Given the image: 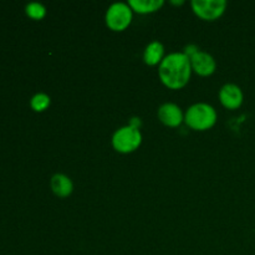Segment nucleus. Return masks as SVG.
I'll use <instances>...</instances> for the list:
<instances>
[{
  "label": "nucleus",
  "instance_id": "nucleus-12",
  "mask_svg": "<svg viewBox=\"0 0 255 255\" xmlns=\"http://www.w3.org/2000/svg\"><path fill=\"white\" fill-rule=\"evenodd\" d=\"M30 106L34 111L42 112L50 106V97L49 95L44 94V92H37L30 100Z\"/></svg>",
  "mask_w": 255,
  "mask_h": 255
},
{
  "label": "nucleus",
  "instance_id": "nucleus-1",
  "mask_svg": "<svg viewBox=\"0 0 255 255\" xmlns=\"http://www.w3.org/2000/svg\"><path fill=\"white\" fill-rule=\"evenodd\" d=\"M191 59L184 52H172L164 56L158 67V76L168 89L179 90L191 79Z\"/></svg>",
  "mask_w": 255,
  "mask_h": 255
},
{
  "label": "nucleus",
  "instance_id": "nucleus-3",
  "mask_svg": "<svg viewBox=\"0 0 255 255\" xmlns=\"http://www.w3.org/2000/svg\"><path fill=\"white\" fill-rule=\"evenodd\" d=\"M142 142V134L139 129L131 126H124L115 131L112 136V146L117 152L129 153L139 147Z\"/></svg>",
  "mask_w": 255,
  "mask_h": 255
},
{
  "label": "nucleus",
  "instance_id": "nucleus-4",
  "mask_svg": "<svg viewBox=\"0 0 255 255\" xmlns=\"http://www.w3.org/2000/svg\"><path fill=\"white\" fill-rule=\"evenodd\" d=\"M106 24L114 31H122L132 21V9L128 2H114L106 11Z\"/></svg>",
  "mask_w": 255,
  "mask_h": 255
},
{
  "label": "nucleus",
  "instance_id": "nucleus-9",
  "mask_svg": "<svg viewBox=\"0 0 255 255\" xmlns=\"http://www.w3.org/2000/svg\"><path fill=\"white\" fill-rule=\"evenodd\" d=\"M50 187H51V191L60 198L69 197L72 193V191H74L72 181L62 173H56L51 177Z\"/></svg>",
  "mask_w": 255,
  "mask_h": 255
},
{
  "label": "nucleus",
  "instance_id": "nucleus-8",
  "mask_svg": "<svg viewBox=\"0 0 255 255\" xmlns=\"http://www.w3.org/2000/svg\"><path fill=\"white\" fill-rule=\"evenodd\" d=\"M158 119L168 127H178L184 121V116L179 106L172 102H166L158 109Z\"/></svg>",
  "mask_w": 255,
  "mask_h": 255
},
{
  "label": "nucleus",
  "instance_id": "nucleus-15",
  "mask_svg": "<svg viewBox=\"0 0 255 255\" xmlns=\"http://www.w3.org/2000/svg\"><path fill=\"white\" fill-rule=\"evenodd\" d=\"M141 125H142L141 120H139V119H137V117H132V119L129 120V124H128V126L133 127V128H137V129H139V127H141Z\"/></svg>",
  "mask_w": 255,
  "mask_h": 255
},
{
  "label": "nucleus",
  "instance_id": "nucleus-10",
  "mask_svg": "<svg viewBox=\"0 0 255 255\" xmlns=\"http://www.w3.org/2000/svg\"><path fill=\"white\" fill-rule=\"evenodd\" d=\"M164 47L159 41H152L146 46L143 52V61L149 66L161 64L164 59Z\"/></svg>",
  "mask_w": 255,
  "mask_h": 255
},
{
  "label": "nucleus",
  "instance_id": "nucleus-5",
  "mask_svg": "<svg viewBox=\"0 0 255 255\" xmlns=\"http://www.w3.org/2000/svg\"><path fill=\"white\" fill-rule=\"evenodd\" d=\"M191 5L197 16L203 20L213 21L224 14L227 1L226 0H193Z\"/></svg>",
  "mask_w": 255,
  "mask_h": 255
},
{
  "label": "nucleus",
  "instance_id": "nucleus-16",
  "mask_svg": "<svg viewBox=\"0 0 255 255\" xmlns=\"http://www.w3.org/2000/svg\"><path fill=\"white\" fill-rule=\"evenodd\" d=\"M171 4H174V5H182V4H184V1H183V0H179V1H174V0H172Z\"/></svg>",
  "mask_w": 255,
  "mask_h": 255
},
{
  "label": "nucleus",
  "instance_id": "nucleus-13",
  "mask_svg": "<svg viewBox=\"0 0 255 255\" xmlns=\"http://www.w3.org/2000/svg\"><path fill=\"white\" fill-rule=\"evenodd\" d=\"M25 12L29 17L34 20H41L46 15V7L41 4V2L32 1L25 6Z\"/></svg>",
  "mask_w": 255,
  "mask_h": 255
},
{
  "label": "nucleus",
  "instance_id": "nucleus-7",
  "mask_svg": "<svg viewBox=\"0 0 255 255\" xmlns=\"http://www.w3.org/2000/svg\"><path fill=\"white\" fill-rule=\"evenodd\" d=\"M192 71L198 74L199 76H209L217 69L214 57L206 51H198L194 56L191 57Z\"/></svg>",
  "mask_w": 255,
  "mask_h": 255
},
{
  "label": "nucleus",
  "instance_id": "nucleus-14",
  "mask_svg": "<svg viewBox=\"0 0 255 255\" xmlns=\"http://www.w3.org/2000/svg\"><path fill=\"white\" fill-rule=\"evenodd\" d=\"M198 51H199V50H198V47L196 46V45H187V46L184 47L183 52L187 55V56L189 57V59H191V57L194 56V55H196Z\"/></svg>",
  "mask_w": 255,
  "mask_h": 255
},
{
  "label": "nucleus",
  "instance_id": "nucleus-11",
  "mask_svg": "<svg viewBox=\"0 0 255 255\" xmlns=\"http://www.w3.org/2000/svg\"><path fill=\"white\" fill-rule=\"evenodd\" d=\"M163 0H129L128 5L132 11L138 14H149L154 12L163 6Z\"/></svg>",
  "mask_w": 255,
  "mask_h": 255
},
{
  "label": "nucleus",
  "instance_id": "nucleus-6",
  "mask_svg": "<svg viewBox=\"0 0 255 255\" xmlns=\"http://www.w3.org/2000/svg\"><path fill=\"white\" fill-rule=\"evenodd\" d=\"M219 100L226 109L237 110L243 104L244 95L238 85L226 84L219 91Z\"/></svg>",
  "mask_w": 255,
  "mask_h": 255
},
{
  "label": "nucleus",
  "instance_id": "nucleus-2",
  "mask_svg": "<svg viewBox=\"0 0 255 255\" xmlns=\"http://www.w3.org/2000/svg\"><path fill=\"white\" fill-rule=\"evenodd\" d=\"M184 122L196 131H206L212 128L217 122V111L213 106L204 102L194 104L187 110Z\"/></svg>",
  "mask_w": 255,
  "mask_h": 255
}]
</instances>
